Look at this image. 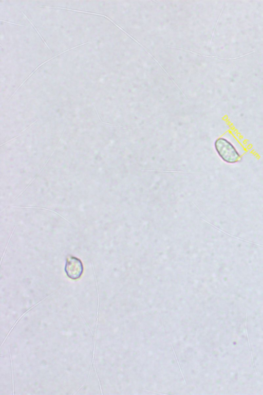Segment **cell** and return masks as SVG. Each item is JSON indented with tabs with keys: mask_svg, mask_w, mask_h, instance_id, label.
<instances>
[{
	"mask_svg": "<svg viewBox=\"0 0 263 395\" xmlns=\"http://www.w3.org/2000/svg\"><path fill=\"white\" fill-rule=\"evenodd\" d=\"M214 148L220 158L226 163L234 164L242 160V155L235 146L224 137L216 139Z\"/></svg>",
	"mask_w": 263,
	"mask_h": 395,
	"instance_id": "cell-1",
	"label": "cell"
},
{
	"mask_svg": "<svg viewBox=\"0 0 263 395\" xmlns=\"http://www.w3.org/2000/svg\"><path fill=\"white\" fill-rule=\"evenodd\" d=\"M65 271L69 278L73 280L79 279L83 272L82 262L74 256H68L66 260Z\"/></svg>",
	"mask_w": 263,
	"mask_h": 395,
	"instance_id": "cell-2",
	"label": "cell"
}]
</instances>
